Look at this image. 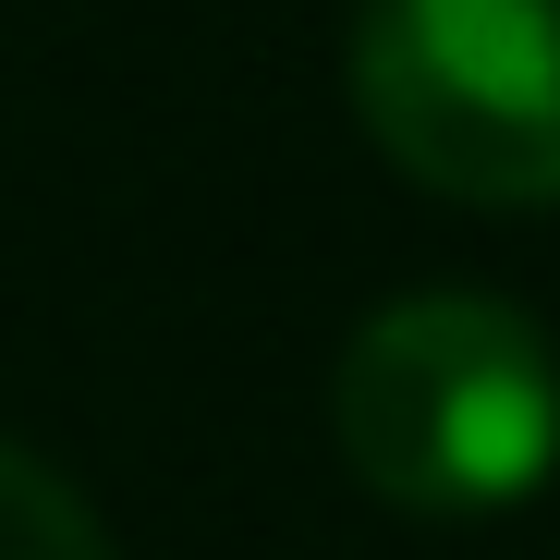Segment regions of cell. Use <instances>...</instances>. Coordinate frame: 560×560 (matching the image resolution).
I'll return each instance as SVG.
<instances>
[{
    "label": "cell",
    "mask_w": 560,
    "mask_h": 560,
    "mask_svg": "<svg viewBox=\"0 0 560 560\" xmlns=\"http://www.w3.org/2000/svg\"><path fill=\"white\" fill-rule=\"evenodd\" d=\"M329 439L402 524H500L560 476V353L500 293H390L329 365Z\"/></svg>",
    "instance_id": "6da1fadb"
},
{
    "label": "cell",
    "mask_w": 560,
    "mask_h": 560,
    "mask_svg": "<svg viewBox=\"0 0 560 560\" xmlns=\"http://www.w3.org/2000/svg\"><path fill=\"white\" fill-rule=\"evenodd\" d=\"M353 122L451 208H560V0H365Z\"/></svg>",
    "instance_id": "7a4b0ae2"
},
{
    "label": "cell",
    "mask_w": 560,
    "mask_h": 560,
    "mask_svg": "<svg viewBox=\"0 0 560 560\" xmlns=\"http://www.w3.org/2000/svg\"><path fill=\"white\" fill-rule=\"evenodd\" d=\"M0 560H122V548H110V524L85 512V488L61 463L0 439Z\"/></svg>",
    "instance_id": "3957f363"
}]
</instances>
